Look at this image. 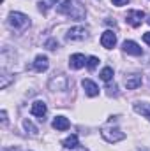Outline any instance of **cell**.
Wrapping results in <instances>:
<instances>
[{"label": "cell", "instance_id": "cell-1", "mask_svg": "<svg viewBox=\"0 0 150 151\" xmlns=\"http://www.w3.org/2000/svg\"><path fill=\"white\" fill-rule=\"evenodd\" d=\"M58 12L62 14H67L69 18L73 19H83L87 11H85V5L78 0H66L60 7H58Z\"/></svg>", "mask_w": 150, "mask_h": 151}, {"label": "cell", "instance_id": "cell-19", "mask_svg": "<svg viewBox=\"0 0 150 151\" xmlns=\"http://www.w3.org/2000/svg\"><path fill=\"white\" fill-rule=\"evenodd\" d=\"M97 63H99V58H97V56H88V58H87V67H88L90 70H94V69L97 67Z\"/></svg>", "mask_w": 150, "mask_h": 151}, {"label": "cell", "instance_id": "cell-22", "mask_svg": "<svg viewBox=\"0 0 150 151\" xmlns=\"http://www.w3.org/2000/svg\"><path fill=\"white\" fill-rule=\"evenodd\" d=\"M113 5H117V7H122V5H127L131 0H111Z\"/></svg>", "mask_w": 150, "mask_h": 151}, {"label": "cell", "instance_id": "cell-24", "mask_svg": "<svg viewBox=\"0 0 150 151\" xmlns=\"http://www.w3.org/2000/svg\"><path fill=\"white\" fill-rule=\"evenodd\" d=\"M0 116H2V125H7V113H5V111H2Z\"/></svg>", "mask_w": 150, "mask_h": 151}, {"label": "cell", "instance_id": "cell-15", "mask_svg": "<svg viewBox=\"0 0 150 151\" xmlns=\"http://www.w3.org/2000/svg\"><path fill=\"white\" fill-rule=\"evenodd\" d=\"M134 111L150 119V104H147V102H136L134 104Z\"/></svg>", "mask_w": 150, "mask_h": 151}, {"label": "cell", "instance_id": "cell-5", "mask_svg": "<svg viewBox=\"0 0 150 151\" xmlns=\"http://www.w3.org/2000/svg\"><path fill=\"white\" fill-rule=\"evenodd\" d=\"M67 88V77L64 74L53 76L50 79V90L51 91H57V90H66Z\"/></svg>", "mask_w": 150, "mask_h": 151}, {"label": "cell", "instance_id": "cell-18", "mask_svg": "<svg viewBox=\"0 0 150 151\" xmlns=\"http://www.w3.org/2000/svg\"><path fill=\"white\" fill-rule=\"evenodd\" d=\"M101 79H103V81H106V83H108V81H111V77H113V69L111 67H104V69H103V70H101Z\"/></svg>", "mask_w": 150, "mask_h": 151}, {"label": "cell", "instance_id": "cell-9", "mask_svg": "<svg viewBox=\"0 0 150 151\" xmlns=\"http://www.w3.org/2000/svg\"><path fill=\"white\" fill-rule=\"evenodd\" d=\"M122 47H124V51H125L127 55H133V56H140V55L143 53V49H141L134 40H125V42L122 44Z\"/></svg>", "mask_w": 150, "mask_h": 151}, {"label": "cell", "instance_id": "cell-10", "mask_svg": "<svg viewBox=\"0 0 150 151\" xmlns=\"http://www.w3.org/2000/svg\"><path fill=\"white\" fill-rule=\"evenodd\" d=\"M81 86H83V90H85V93H87L88 97H97V95H99V86H97L94 81L83 79V81H81Z\"/></svg>", "mask_w": 150, "mask_h": 151}, {"label": "cell", "instance_id": "cell-26", "mask_svg": "<svg viewBox=\"0 0 150 151\" xmlns=\"http://www.w3.org/2000/svg\"><path fill=\"white\" fill-rule=\"evenodd\" d=\"M147 23H149V25H150V16H149V18H147Z\"/></svg>", "mask_w": 150, "mask_h": 151}, {"label": "cell", "instance_id": "cell-21", "mask_svg": "<svg viewBox=\"0 0 150 151\" xmlns=\"http://www.w3.org/2000/svg\"><path fill=\"white\" fill-rule=\"evenodd\" d=\"M46 47L53 51V49H57V47H58V42H57L55 39H50V40H46Z\"/></svg>", "mask_w": 150, "mask_h": 151}, {"label": "cell", "instance_id": "cell-8", "mask_svg": "<svg viewBox=\"0 0 150 151\" xmlns=\"http://www.w3.org/2000/svg\"><path fill=\"white\" fill-rule=\"evenodd\" d=\"M46 111H48V107H46V104H44L42 100H36V102L32 104V107H30V113L34 114V116H37L39 119H44Z\"/></svg>", "mask_w": 150, "mask_h": 151}, {"label": "cell", "instance_id": "cell-25", "mask_svg": "<svg viewBox=\"0 0 150 151\" xmlns=\"http://www.w3.org/2000/svg\"><path fill=\"white\" fill-rule=\"evenodd\" d=\"M143 40H145V42H147V44L150 46V32H147V34H143Z\"/></svg>", "mask_w": 150, "mask_h": 151}, {"label": "cell", "instance_id": "cell-11", "mask_svg": "<svg viewBox=\"0 0 150 151\" xmlns=\"http://www.w3.org/2000/svg\"><path fill=\"white\" fill-rule=\"evenodd\" d=\"M85 63H87V58H85V55H81V53H76V55H71V58H69V67L71 69H81V67H85Z\"/></svg>", "mask_w": 150, "mask_h": 151}, {"label": "cell", "instance_id": "cell-7", "mask_svg": "<svg viewBox=\"0 0 150 151\" xmlns=\"http://www.w3.org/2000/svg\"><path fill=\"white\" fill-rule=\"evenodd\" d=\"M101 44H103V47H106V49L115 47V44H117V35H115V32H113V30H106V32L101 35Z\"/></svg>", "mask_w": 150, "mask_h": 151}, {"label": "cell", "instance_id": "cell-13", "mask_svg": "<svg viewBox=\"0 0 150 151\" xmlns=\"http://www.w3.org/2000/svg\"><path fill=\"white\" fill-rule=\"evenodd\" d=\"M138 86H141V76L140 74H131L125 77V88L127 90H136Z\"/></svg>", "mask_w": 150, "mask_h": 151}, {"label": "cell", "instance_id": "cell-12", "mask_svg": "<svg viewBox=\"0 0 150 151\" xmlns=\"http://www.w3.org/2000/svg\"><path fill=\"white\" fill-rule=\"evenodd\" d=\"M48 67H50L48 56H46V55H37L36 60H34V69H36L37 72H44V70H48Z\"/></svg>", "mask_w": 150, "mask_h": 151}, {"label": "cell", "instance_id": "cell-14", "mask_svg": "<svg viewBox=\"0 0 150 151\" xmlns=\"http://www.w3.org/2000/svg\"><path fill=\"white\" fill-rule=\"evenodd\" d=\"M51 125H53L55 130H67V128L71 127V123H69V119H67L66 116H57Z\"/></svg>", "mask_w": 150, "mask_h": 151}, {"label": "cell", "instance_id": "cell-17", "mask_svg": "<svg viewBox=\"0 0 150 151\" xmlns=\"http://www.w3.org/2000/svg\"><path fill=\"white\" fill-rule=\"evenodd\" d=\"M57 2H58V0H39L37 4H39V9H41L42 12H48L53 5H57Z\"/></svg>", "mask_w": 150, "mask_h": 151}, {"label": "cell", "instance_id": "cell-6", "mask_svg": "<svg viewBox=\"0 0 150 151\" xmlns=\"http://www.w3.org/2000/svg\"><path fill=\"white\" fill-rule=\"evenodd\" d=\"M87 35H88V30H87L85 27H73V28L67 32L66 39H67V40H83Z\"/></svg>", "mask_w": 150, "mask_h": 151}, {"label": "cell", "instance_id": "cell-2", "mask_svg": "<svg viewBox=\"0 0 150 151\" xmlns=\"http://www.w3.org/2000/svg\"><path fill=\"white\" fill-rule=\"evenodd\" d=\"M9 25L12 27V28H16V30H23L25 27H28L30 25V19H28V16L27 14H23V12H11L9 14Z\"/></svg>", "mask_w": 150, "mask_h": 151}, {"label": "cell", "instance_id": "cell-23", "mask_svg": "<svg viewBox=\"0 0 150 151\" xmlns=\"http://www.w3.org/2000/svg\"><path fill=\"white\" fill-rule=\"evenodd\" d=\"M9 81H11V79L7 77V74H4L2 76V84H0V88H5V86L9 84Z\"/></svg>", "mask_w": 150, "mask_h": 151}, {"label": "cell", "instance_id": "cell-3", "mask_svg": "<svg viewBox=\"0 0 150 151\" xmlns=\"http://www.w3.org/2000/svg\"><path fill=\"white\" fill-rule=\"evenodd\" d=\"M101 135L108 141V142H118V141H122V139H125V134L120 130V128H117V127H104L103 128V132H101Z\"/></svg>", "mask_w": 150, "mask_h": 151}, {"label": "cell", "instance_id": "cell-20", "mask_svg": "<svg viewBox=\"0 0 150 151\" xmlns=\"http://www.w3.org/2000/svg\"><path fill=\"white\" fill-rule=\"evenodd\" d=\"M23 127H25L27 130H30V134H32V135H37V128H36L28 119H25V121H23Z\"/></svg>", "mask_w": 150, "mask_h": 151}, {"label": "cell", "instance_id": "cell-4", "mask_svg": "<svg viewBox=\"0 0 150 151\" xmlns=\"http://www.w3.org/2000/svg\"><path fill=\"white\" fill-rule=\"evenodd\" d=\"M143 18H145V12H143V11H129L127 16H125V21H127L133 28H136V27L141 25Z\"/></svg>", "mask_w": 150, "mask_h": 151}, {"label": "cell", "instance_id": "cell-16", "mask_svg": "<svg viewBox=\"0 0 150 151\" xmlns=\"http://www.w3.org/2000/svg\"><path fill=\"white\" fill-rule=\"evenodd\" d=\"M62 144H64V148H66V150H74V148H78V144H79V142H78V135H74V134H73V135H69L67 139H64V142H62Z\"/></svg>", "mask_w": 150, "mask_h": 151}]
</instances>
